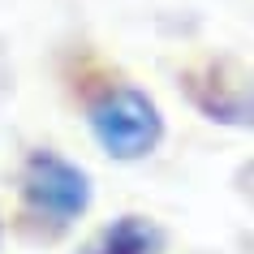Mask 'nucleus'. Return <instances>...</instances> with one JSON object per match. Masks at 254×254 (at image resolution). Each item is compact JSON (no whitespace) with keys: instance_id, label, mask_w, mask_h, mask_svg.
<instances>
[{"instance_id":"obj_1","label":"nucleus","mask_w":254,"mask_h":254,"mask_svg":"<svg viewBox=\"0 0 254 254\" xmlns=\"http://www.w3.org/2000/svg\"><path fill=\"white\" fill-rule=\"evenodd\" d=\"M95 207V181L61 147H30L13 173V228L26 241H65Z\"/></svg>"},{"instance_id":"obj_2","label":"nucleus","mask_w":254,"mask_h":254,"mask_svg":"<svg viewBox=\"0 0 254 254\" xmlns=\"http://www.w3.org/2000/svg\"><path fill=\"white\" fill-rule=\"evenodd\" d=\"M82 125L95 151L112 164H142L168 138V117L155 95L121 73H104L82 91Z\"/></svg>"},{"instance_id":"obj_3","label":"nucleus","mask_w":254,"mask_h":254,"mask_svg":"<svg viewBox=\"0 0 254 254\" xmlns=\"http://www.w3.org/2000/svg\"><path fill=\"white\" fill-rule=\"evenodd\" d=\"M177 91L207 125L254 134V69L228 56H202L177 69Z\"/></svg>"},{"instance_id":"obj_4","label":"nucleus","mask_w":254,"mask_h":254,"mask_svg":"<svg viewBox=\"0 0 254 254\" xmlns=\"http://www.w3.org/2000/svg\"><path fill=\"white\" fill-rule=\"evenodd\" d=\"M73 254H173V233L147 211H121L82 237Z\"/></svg>"},{"instance_id":"obj_5","label":"nucleus","mask_w":254,"mask_h":254,"mask_svg":"<svg viewBox=\"0 0 254 254\" xmlns=\"http://www.w3.org/2000/svg\"><path fill=\"white\" fill-rule=\"evenodd\" d=\"M233 190H237L246 202H254V155L237 168V177H233Z\"/></svg>"},{"instance_id":"obj_6","label":"nucleus","mask_w":254,"mask_h":254,"mask_svg":"<svg viewBox=\"0 0 254 254\" xmlns=\"http://www.w3.org/2000/svg\"><path fill=\"white\" fill-rule=\"evenodd\" d=\"M0 237H4V215H0Z\"/></svg>"}]
</instances>
